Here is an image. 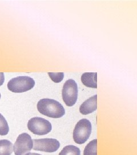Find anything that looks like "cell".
<instances>
[{
    "label": "cell",
    "mask_w": 137,
    "mask_h": 155,
    "mask_svg": "<svg viewBox=\"0 0 137 155\" xmlns=\"http://www.w3.org/2000/svg\"><path fill=\"white\" fill-rule=\"evenodd\" d=\"M82 83L86 87L97 89V72H85L81 77Z\"/></svg>",
    "instance_id": "9c48e42d"
},
{
    "label": "cell",
    "mask_w": 137,
    "mask_h": 155,
    "mask_svg": "<svg viewBox=\"0 0 137 155\" xmlns=\"http://www.w3.org/2000/svg\"><path fill=\"white\" fill-rule=\"evenodd\" d=\"M79 148L74 145H67L61 151L59 155H80Z\"/></svg>",
    "instance_id": "7c38bea8"
},
{
    "label": "cell",
    "mask_w": 137,
    "mask_h": 155,
    "mask_svg": "<svg viewBox=\"0 0 137 155\" xmlns=\"http://www.w3.org/2000/svg\"><path fill=\"white\" fill-rule=\"evenodd\" d=\"M27 128L33 134L36 135H45L51 132L52 126L51 123L41 117H33L29 120Z\"/></svg>",
    "instance_id": "277c9868"
},
{
    "label": "cell",
    "mask_w": 137,
    "mask_h": 155,
    "mask_svg": "<svg viewBox=\"0 0 137 155\" xmlns=\"http://www.w3.org/2000/svg\"><path fill=\"white\" fill-rule=\"evenodd\" d=\"M33 140L31 136L26 133H23L18 136L13 146L15 155H25L33 148Z\"/></svg>",
    "instance_id": "8992f818"
},
{
    "label": "cell",
    "mask_w": 137,
    "mask_h": 155,
    "mask_svg": "<svg viewBox=\"0 0 137 155\" xmlns=\"http://www.w3.org/2000/svg\"><path fill=\"white\" fill-rule=\"evenodd\" d=\"M48 75L55 83L61 82L64 77V72H48Z\"/></svg>",
    "instance_id": "5bb4252c"
},
{
    "label": "cell",
    "mask_w": 137,
    "mask_h": 155,
    "mask_svg": "<svg viewBox=\"0 0 137 155\" xmlns=\"http://www.w3.org/2000/svg\"><path fill=\"white\" fill-rule=\"evenodd\" d=\"M25 155H40V154H39V153H30V152H29V153H27L26 154H25Z\"/></svg>",
    "instance_id": "2e32d148"
},
{
    "label": "cell",
    "mask_w": 137,
    "mask_h": 155,
    "mask_svg": "<svg viewBox=\"0 0 137 155\" xmlns=\"http://www.w3.org/2000/svg\"><path fill=\"white\" fill-rule=\"evenodd\" d=\"M13 152V145L8 140H0V155H11Z\"/></svg>",
    "instance_id": "30bf717a"
},
{
    "label": "cell",
    "mask_w": 137,
    "mask_h": 155,
    "mask_svg": "<svg viewBox=\"0 0 137 155\" xmlns=\"http://www.w3.org/2000/svg\"><path fill=\"white\" fill-rule=\"evenodd\" d=\"M35 81L33 78L21 76L11 79L8 82L7 86L9 90L13 93H21L33 89Z\"/></svg>",
    "instance_id": "7a4b0ae2"
},
{
    "label": "cell",
    "mask_w": 137,
    "mask_h": 155,
    "mask_svg": "<svg viewBox=\"0 0 137 155\" xmlns=\"http://www.w3.org/2000/svg\"><path fill=\"white\" fill-rule=\"evenodd\" d=\"M9 131V127L5 117L0 113V135L5 136Z\"/></svg>",
    "instance_id": "4fadbf2b"
},
{
    "label": "cell",
    "mask_w": 137,
    "mask_h": 155,
    "mask_svg": "<svg viewBox=\"0 0 137 155\" xmlns=\"http://www.w3.org/2000/svg\"><path fill=\"white\" fill-rule=\"evenodd\" d=\"M33 150L52 153L58 150L60 142L54 139H34L33 140Z\"/></svg>",
    "instance_id": "52a82bcc"
},
{
    "label": "cell",
    "mask_w": 137,
    "mask_h": 155,
    "mask_svg": "<svg viewBox=\"0 0 137 155\" xmlns=\"http://www.w3.org/2000/svg\"><path fill=\"white\" fill-rule=\"evenodd\" d=\"M1 93H0V99H1Z\"/></svg>",
    "instance_id": "e0dca14e"
},
{
    "label": "cell",
    "mask_w": 137,
    "mask_h": 155,
    "mask_svg": "<svg viewBox=\"0 0 137 155\" xmlns=\"http://www.w3.org/2000/svg\"><path fill=\"white\" fill-rule=\"evenodd\" d=\"M92 124L87 119H82L79 121L73 131V139L76 143L84 144L87 141L92 133Z\"/></svg>",
    "instance_id": "3957f363"
},
{
    "label": "cell",
    "mask_w": 137,
    "mask_h": 155,
    "mask_svg": "<svg viewBox=\"0 0 137 155\" xmlns=\"http://www.w3.org/2000/svg\"><path fill=\"white\" fill-rule=\"evenodd\" d=\"M97 140L94 139L86 146L83 152V155H97Z\"/></svg>",
    "instance_id": "8fae6325"
},
{
    "label": "cell",
    "mask_w": 137,
    "mask_h": 155,
    "mask_svg": "<svg viewBox=\"0 0 137 155\" xmlns=\"http://www.w3.org/2000/svg\"><path fill=\"white\" fill-rule=\"evenodd\" d=\"M37 109L41 114L53 118H61L65 114V110L60 102L49 98L39 100Z\"/></svg>",
    "instance_id": "6da1fadb"
},
{
    "label": "cell",
    "mask_w": 137,
    "mask_h": 155,
    "mask_svg": "<svg viewBox=\"0 0 137 155\" xmlns=\"http://www.w3.org/2000/svg\"><path fill=\"white\" fill-rule=\"evenodd\" d=\"M97 109V95H95L82 103L79 107V112L83 115H87L93 113Z\"/></svg>",
    "instance_id": "ba28073f"
},
{
    "label": "cell",
    "mask_w": 137,
    "mask_h": 155,
    "mask_svg": "<svg viewBox=\"0 0 137 155\" xmlns=\"http://www.w3.org/2000/svg\"><path fill=\"white\" fill-rule=\"evenodd\" d=\"M62 96L67 106L71 107L75 105L78 98V86L75 81L71 79L66 81L62 90Z\"/></svg>",
    "instance_id": "5b68a950"
},
{
    "label": "cell",
    "mask_w": 137,
    "mask_h": 155,
    "mask_svg": "<svg viewBox=\"0 0 137 155\" xmlns=\"http://www.w3.org/2000/svg\"><path fill=\"white\" fill-rule=\"evenodd\" d=\"M5 81V76L4 72H0V86H2Z\"/></svg>",
    "instance_id": "9a60e30c"
}]
</instances>
